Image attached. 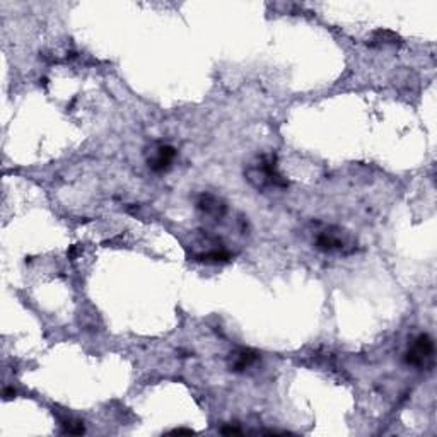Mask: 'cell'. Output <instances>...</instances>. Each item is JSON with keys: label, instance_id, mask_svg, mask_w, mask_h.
<instances>
[{"label": "cell", "instance_id": "6da1fadb", "mask_svg": "<svg viewBox=\"0 0 437 437\" xmlns=\"http://www.w3.org/2000/svg\"><path fill=\"white\" fill-rule=\"evenodd\" d=\"M246 180L257 190H268V188H286L287 180L280 174L277 167L275 154H261L254 161L248 164L245 171Z\"/></svg>", "mask_w": 437, "mask_h": 437}, {"label": "cell", "instance_id": "7a4b0ae2", "mask_svg": "<svg viewBox=\"0 0 437 437\" xmlns=\"http://www.w3.org/2000/svg\"><path fill=\"white\" fill-rule=\"evenodd\" d=\"M434 338L429 333H420L415 337L409 345V351L405 354V362L417 369H427L434 362Z\"/></svg>", "mask_w": 437, "mask_h": 437}, {"label": "cell", "instance_id": "3957f363", "mask_svg": "<svg viewBox=\"0 0 437 437\" xmlns=\"http://www.w3.org/2000/svg\"><path fill=\"white\" fill-rule=\"evenodd\" d=\"M315 246L323 253H342L347 251L348 236L340 227H326L316 234Z\"/></svg>", "mask_w": 437, "mask_h": 437}, {"label": "cell", "instance_id": "277c9868", "mask_svg": "<svg viewBox=\"0 0 437 437\" xmlns=\"http://www.w3.org/2000/svg\"><path fill=\"white\" fill-rule=\"evenodd\" d=\"M178 151L173 145L161 144L154 149L151 158L147 159L149 169L154 171V173H164V171L169 169L173 166V161L176 159Z\"/></svg>", "mask_w": 437, "mask_h": 437}, {"label": "cell", "instance_id": "5b68a950", "mask_svg": "<svg viewBox=\"0 0 437 437\" xmlns=\"http://www.w3.org/2000/svg\"><path fill=\"white\" fill-rule=\"evenodd\" d=\"M196 209L202 214H205V216L214 218H222L227 214V205H225L224 200L209 192L200 193L198 198H196Z\"/></svg>", "mask_w": 437, "mask_h": 437}, {"label": "cell", "instance_id": "8992f818", "mask_svg": "<svg viewBox=\"0 0 437 437\" xmlns=\"http://www.w3.org/2000/svg\"><path fill=\"white\" fill-rule=\"evenodd\" d=\"M260 360V355L251 348H236L227 357V367L232 373H245Z\"/></svg>", "mask_w": 437, "mask_h": 437}, {"label": "cell", "instance_id": "52a82bcc", "mask_svg": "<svg viewBox=\"0 0 437 437\" xmlns=\"http://www.w3.org/2000/svg\"><path fill=\"white\" fill-rule=\"evenodd\" d=\"M64 425V434H84L86 429H84L81 420H74V418H68V420H62Z\"/></svg>", "mask_w": 437, "mask_h": 437}, {"label": "cell", "instance_id": "ba28073f", "mask_svg": "<svg viewBox=\"0 0 437 437\" xmlns=\"http://www.w3.org/2000/svg\"><path fill=\"white\" fill-rule=\"evenodd\" d=\"M221 432H222V434H241L243 431L239 427H236V425L227 424V425H224V427L221 429Z\"/></svg>", "mask_w": 437, "mask_h": 437}, {"label": "cell", "instance_id": "9c48e42d", "mask_svg": "<svg viewBox=\"0 0 437 437\" xmlns=\"http://www.w3.org/2000/svg\"><path fill=\"white\" fill-rule=\"evenodd\" d=\"M173 434H193L192 429H174V431H171Z\"/></svg>", "mask_w": 437, "mask_h": 437}, {"label": "cell", "instance_id": "30bf717a", "mask_svg": "<svg viewBox=\"0 0 437 437\" xmlns=\"http://www.w3.org/2000/svg\"><path fill=\"white\" fill-rule=\"evenodd\" d=\"M3 396H6V400H9V398H12V396H16V391L10 388H6L3 389Z\"/></svg>", "mask_w": 437, "mask_h": 437}]
</instances>
